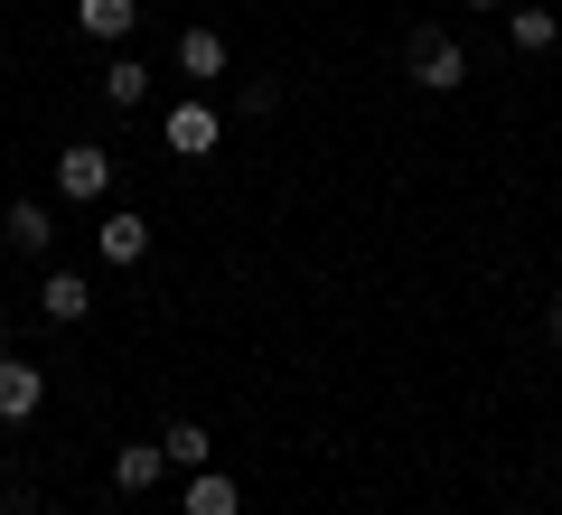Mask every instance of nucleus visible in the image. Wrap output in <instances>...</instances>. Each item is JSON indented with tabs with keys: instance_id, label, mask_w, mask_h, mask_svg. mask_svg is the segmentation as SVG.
Returning a JSON list of instances; mask_svg holds the SVG:
<instances>
[{
	"instance_id": "5",
	"label": "nucleus",
	"mask_w": 562,
	"mask_h": 515,
	"mask_svg": "<svg viewBox=\"0 0 562 515\" xmlns=\"http://www.w3.org/2000/svg\"><path fill=\"white\" fill-rule=\"evenodd\" d=\"M0 235H10V254H57V216H47V198H10Z\"/></svg>"
},
{
	"instance_id": "14",
	"label": "nucleus",
	"mask_w": 562,
	"mask_h": 515,
	"mask_svg": "<svg viewBox=\"0 0 562 515\" xmlns=\"http://www.w3.org/2000/svg\"><path fill=\"white\" fill-rule=\"evenodd\" d=\"M160 450H169V469H206V450H216V440H206V422H169Z\"/></svg>"
},
{
	"instance_id": "13",
	"label": "nucleus",
	"mask_w": 562,
	"mask_h": 515,
	"mask_svg": "<svg viewBox=\"0 0 562 515\" xmlns=\"http://www.w3.org/2000/svg\"><path fill=\"white\" fill-rule=\"evenodd\" d=\"M132 20H140V0H76L85 38H132Z\"/></svg>"
},
{
	"instance_id": "6",
	"label": "nucleus",
	"mask_w": 562,
	"mask_h": 515,
	"mask_svg": "<svg viewBox=\"0 0 562 515\" xmlns=\"http://www.w3.org/2000/svg\"><path fill=\"white\" fill-rule=\"evenodd\" d=\"M94 254H103V262H122V272H132V262L150 254V216H132V206H113V216L94 225Z\"/></svg>"
},
{
	"instance_id": "16",
	"label": "nucleus",
	"mask_w": 562,
	"mask_h": 515,
	"mask_svg": "<svg viewBox=\"0 0 562 515\" xmlns=\"http://www.w3.org/2000/svg\"><path fill=\"white\" fill-rule=\"evenodd\" d=\"M553 347H562V300H553Z\"/></svg>"
},
{
	"instance_id": "7",
	"label": "nucleus",
	"mask_w": 562,
	"mask_h": 515,
	"mask_svg": "<svg viewBox=\"0 0 562 515\" xmlns=\"http://www.w3.org/2000/svg\"><path fill=\"white\" fill-rule=\"evenodd\" d=\"M85 310H94V281H85V272H47L38 281V318H47V328H76Z\"/></svg>"
},
{
	"instance_id": "8",
	"label": "nucleus",
	"mask_w": 562,
	"mask_h": 515,
	"mask_svg": "<svg viewBox=\"0 0 562 515\" xmlns=\"http://www.w3.org/2000/svg\"><path fill=\"white\" fill-rule=\"evenodd\" d=\"M38 403H47V376L29 357H0V422H29Z\"/></svg>"
},
{
	"instance_id": "17",
	"label": "nucleus",
	"mask_w": 562,
	"mask_h": 515,
	"mask_svg": "<svg viewBox=\"0 0 562 515\" xmlns=\"http://www.w3.org/2000/svg\"><path fill=\"white\" fill-rule=\"evenodd\" d=\"M479 10H506V0H479Z\"/></svg>"
},
{
	"instance_id": "12",
	"label": "nucleus",
	"mask_w": 562,
	"mask_h": 515,
	"mask_svg": "<svg viewBox=\"0 0 562 515\" xmlns=\"http://www.w3.org/2000/svg\"><path fill=\"white\" fill-rule=\"evenodd\" d=\"M179 76H198V85L225 76V38L216 29H179Z\"/></svg>"
},
{
	"instance_id": "1",
	"label": "nucleus",
	"mask_w": 562,
	"mask_h": 515,
	"mask_svg": "<svg viewBox=\"0 0 562 515\" xmlns=\"http://www.w3.org/2000/svg\"><path fill=\"white\" fill-rule=\"evenodd\" d=\"M403 66H413L422 94H460V85H469V57H460V38H450V29H413Z\"/></svg>"
},
{
	"instance_id": "10",
	"label": "nucleus",
	"mask_w": 562,
	"mask_h": 515,
	"mask_svg": "<svg viewBox=\"0 0 562 515\" xmlns=\"http://www.w3.org/2000/svg\"><path fill=\"white\" fill-rule=\"evenodd\" d=\"M506 38H516L525 57H553V38H562V20H553V10H535V0H506Z\"/></svg>"
},
{
	"instance_id": "4",
	"label": "nucleus",
	"mask_w": 562,
	"mask_h": 515,
	"mask_svg": "<svg viewBox=\"0 0 562 515\" xmlns=\"http://www.w3.org/2000/svg\"><path fill=\"white\" fill-rule=\"evenodd\" d=\"M179 515H244V488L206 459V469H188V488H179Z\"/></svg>"
},
{
	"instance_id": "9",
	"label": "nucleus",
	"mask_w": 562,
	"mask_h": 515,
	"mask_svg": "<svg viewBox=\"0 0 562 515\" xmlns=\"http://www.w3.org/2000/svg\"><path fill=\"white\" fill-rule=\"evenodd\" d=\"M160 478H169V450H160V440H132V450H113V488H122V496H150Z\"/></svg>"
},
{
	"instance_id": "11",
	"label": "nucleus",
	"mask_w": 562,
	"mask_h": 515,
	"mask_svg": "<svg viewBox=\"0 0 562 515\" xmlns=\"http://www.w3.org/2000/svg\"><path fill=\"white\" fill-rule=\"evenodd\" d=\"M103 103H113V113H140V103H150V66H140L132 47L103 66Z\"/></svg>"
},
{
	"instance_id": "2",
	"label": "nucleus",
	"mask_w": 562,
	"mask_h": 515,
	"mask_svg": "<svg viewBox=\"0 0 562 515\" xmlns=\"http://www.w3.org/2000/svg\"><path fill=\"white\" fill-rule=\"evenodd\" d=\"M103 188H113V150H103V141H66V150H57V198L94 206Z\"/></svg>"
},
{
	"instance_id": "3",
	"label": "nucleus",
	"mask_w": 562,
	"mask_h": 515,
	"mask_svg": "<svg viewBox=\"0 0 562 515\" xmlns=\"http://www.w3.org/2000/svg\"><path fill=\"white\" fill-rule=\"evenodd\" d=\"M160 141H169V150H179V159H206V150H216V141H225V122H216V103H169V122H160Z\"/></svg>"
},
{
	"instance_id": "15",
	"label": "nucleus",
	"mask_w": 562,
	"mask_h": 515,
	"mask_svg": "<svg viewBox=\"0 0 562 515\" xmlns=\"http://www.w3.org/2000/svg\"><path fill=\"white\" fill-rule=\"evenodd\" d=\"M235 113H244V122H262V113H281V85H272V76H254V85H244V94H235Z\"/></svg>"
}]
</instances>
